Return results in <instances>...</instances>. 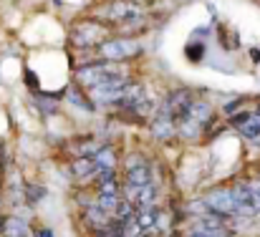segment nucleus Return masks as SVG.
<instances>
[{
  "label": "nucleus",
  "instance_id": "f257e3e1",
  "mask_svg": "<svg viewBox=\"0 0 260 237\" xmlns=\"http://www.w3.org/2000/svg\"><path fill=\"white\" fill-rule=\"evenodd\" d=\"M76 81L91 91V88H101V86H126L129 83V71L121 63H88L76 69Z\"/></svg>",
  "mask_w": 260,
  "mask_h": 237
},
{
  "label": "nucleus",
  "instance_id": "f03ea898",
  "mask_svg": "<svg viewBox=\"0 0 260 237\" xmlns=\"http://www.w3.org/2000/svg\"><path fill=\"white\" fill-rule=\"evenodd\" d=\"M212 119H215L212 104L194 96V101L189 104V109L184 111V116L177 121V137H182L187 142H194V139H200L207 131V126L212 124Z\"/></svg>",
  "mask_w": 260,
  "mask_h": 237
},
{
  "label": "nucleus",
  "instance_id": "7ed1b4c3",
  "mask_svg": "<svg viewBox=\"0 0 260 237\" xmlns=\"http://www.w3.org/2000/svg\"><path fill=\"white\" fill-rule=\"evenodd\" d=\"M104 41H109V30L96 20H79L71 25V43L76 48H99Z\"/></svg>",
  "mask_w": 260,
  "mask_h": 237
},
{
  "label": "nucleus",
  "instance_id": "20e7f679",
  "mask_svg": "<svg viewBox=\"0 0 260 237\" xmlns=\"http://www.w3.org/2000/svg\"><path fill=\"white\" fill-rule=\"evenodd\" d=\"M96 51H99V58H104L106 63H121L126 58L139 56L142 53V43H137L132 38H109Z\"/></svg>",
  "mask_w": 260,
  "mask_h": 237
},
{
  "label": "nucleus",
  "instance_id": "39448f33",
  "mask_svg": "<svg viewBox=\"0 0 260 237\" xmlns=\"http://www.w3.org/2000/svg\"><path fill=\"white\" fill-rule=\"evenodd\" d=\"M205 207L210 215H217L222 220H230V217H238V205H235V197H233V189L230 187H215L205 194Z\"/></svg>",
  "mask_w": 260,
  "mask_h": 237
},
{
  "label": "nucleus",
  "instance_id": "423d86ee",
  "mask_svg": "<svg viewBox=\"0 0 260 237\" xmlns=\"http://www.w3.org/2000/svg\"><path fill=\"white\" fill-rule=\"evenodd\" d=\"M124 184H137V187H144V184H154V169L142 154H129L124 161Z\"/></svg>",
  "mask_w": 260,
  "mask_h": 237
},
{
  "label": "nucleus",
  "instance_id": "0eeeda50",
  "mask_svg": "<svg viewBox=\"0 0 260 237\" xmlns=\"http://www.w3.org/2000/svg\"><path fill=\"white\" fill-rule=\"evenodd\" d=\"M121 197L126 205H132L134 210H142V207H152L157 205L159 199V189L157 184H144V187H137V184H121Z\"/></svg>",
  "mask_w": 260,
  "mask_h": 237
},
{
  "label": "nucleus",
  "instance_id": "6e6552de",
  "mask_svg": "<svg viewBox=\"0 0 260 237\" xmlns=\"http://www.w3.org/2000/svg\"><path fill=\"white\" fill-rule=\"evenodd\" d=\"M184 237H230V227H228V220L217 215H205L194 220V227L187 230Z\"/></svg>",
  "mask_w": 260,
  "mask_h": 237
},
{
  "label": "nucleus",
  "instance_id": "1a4fd4ad",
  "mask_svg": "<svg viewBox=\"0 0 260 237\" xmlns=\"http://www.w3.org/2000/svg\"><path fill=\"white\" fill-rule=\"evenodd\" d=\"M149 131H152V137L157 142H172V139H177V124H174V119L162 106H157L154 114L149 116Z\"/></svg>",
  "mask_w": 260,
  "mask_h": 237
},
{
  "label": "nucleus",
  "instance_id": "9d476101",
  "mask_svg": "<svg viewBox=\"0 0 260 237\" xmlns=\"http://www.w3.org/2000/svg\"><path fill=\"white\" fill-rule=\"evenodd\" d=\"M233 129L245 139L260 142V111H240L238 116H233Z\"/></svg>",
  "mask_w": 260,
  "mask_h": 237
},
{
  "label": "nucleus",
  "instance_id": "9b49d317",
  "mask_svg": "<svg viewBox=\"0 0 260 237\" xmlns=\"http://www.w3.org/2000/svg\"><path fill=\"white\" fill-rule=\"evenodd\" d=\"M109 10H111L109 18L114 23H119V25H129V23H137L142 18V8L137 3H132V0H116Z\"/></svg>",
  "mask_w": 260,
  "mask_h": 237
},
{
  "label": "nucleus",
  "instance_id": "f8f14e48",
  "mask_svg": "<svg viewBox=\"0 0 260 237\" xmlns=\"http://www.w3.org/2000/svg\"><path fill=\"white\" fill-rule=\"evenodd\" d=\"M106 142H101L99 137H76L69 142L66 152L71 154V159H81V157H93Z\"/></svg>",
  "mask_w": 260,
  "mask_h": 237
},
{
  "label": "nucleus",
  "instance_id": "ddd939ff",
  "mask_svg": "<svg viewBox=\"0 0 260 237\" xmlns=\"http://www.w3.org/2000/svg\"><path fill=\"white\" fill-rule=\"evenodd\" d=\"M84 222H86L88 230L96 235V232H101V230L111 222V215L104 212V210L96 207V205H86V210H84Z\"/></svg>",
  "mask_w": 260,
  "mask_h": 237
},
{
  "label": "nucleus",
  "instance_id": "4468645a",
  "mask_svg": "<svg viewBox=\"0 0 260 237\" xmlns=\"http://www.w3.org/2000/svg\"><path fill=\"white\" fill-rule=\"evenodd\" d=\"M30 227H28V222L23 220V217H15V215H10V217H3V227H0V237H30Z\"/></svg>",
  "mask_w": 260,
  "mask_h": 237
},
{
  "label": "nucleus",
  "instance_id": "2eb2a0df",
  "mask_svg": "<svg viewBox=\"0 0 260 237\" xmlns=\"http://www.w3.org/2000/svg\"><path fill=\"white\" fill-rule=\"evenodd\" d=\"M69 172H71V177H74L76 182H86V179H93V174H96L93 159H91V157L74 159V161H71V166H69Z\"/></svg>",
  "mask_w": 260,
  "mask_h": 237
},
{
  "label": "nucleus",
  "instance_id": "dca6fc26",
  "mask_svg": "<svg viewBox=\"0 0 260 237\" xmlns=\"http://www.w3.org/2000/svg\"><path fill=\"white\" fill-rule=\"evenodd\" d=\"M23 199H25L28 205L43 202V199H46V187H41V184H25V187H23Z\"/></svg>",
  "mask_w": 260,
  "mask_h": 237
},
{
  "label": "nucleus",
  "instance_id": "f3484780",
  "mask_svg": "<svg viewBox=\"0 0 260 237\" xmlns=\"http://www.w3.org/2000/svg\"><path fill=\"white\" fill-rule=\"evenodd\" d=\"M66 98H69L74 106H79L81 111H91V109H93V106H91V101L84 98V93H79V91H69V93H66Z\"/></svg>",
  "mask_w": 260,
  "mask_h": 237
},
{
  "label": "nucleus",
  "instance_id": "a211bd4d",
  "mask_svg": "<svg viewBox=\"0 0 260 237\" xmlns=\"http://www.w3.org/2000/svg\"><path fill=\"white\" fill-rule=\"evenodd\" d=\"M248 189H250V197H253V205H255V212L260 215V177L255 179H245Z\"/></svg>",
  "mask_w": 260,
  "mask_h": 237
},
{
  "label": "nucleus",
  "instance_id": "6ab92c4d",
  "mask_svg": "<svg viewBox=\"0 0 260 237\" xmlns=\"http://www.w3.org/2000/svg\"><path fill=\"white\" fill-rule=\"evenodd\" d=\"M33 237H53V232H51L48 227H38V230L33 232Z\"/></svg>",
  "mask_w": 260,
  "mask_h": 237
},
{
  "label": "nucleus",
  "instance_id": "aec40b11",
  "mask_svg": "<svg viewBox=\"0 0 260 237\" xmlns=\"http://www.w3.org/2000/svg\"><path fill=\"white\" fill-rule=\"evenodd\" d=\"M0 227H3V217H0Z\"/></svg>",
  "mask_w": 260,
  "mask_h": 237
}]
</instances>
